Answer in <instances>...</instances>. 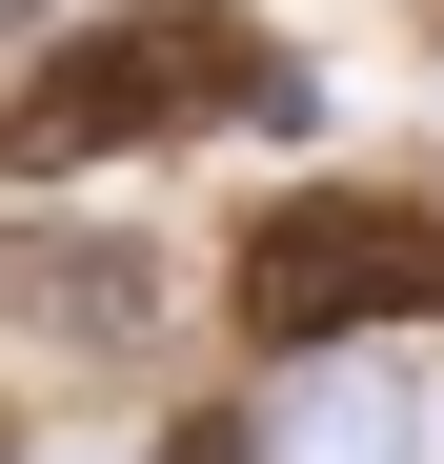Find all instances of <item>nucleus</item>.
<instances>
[{
	"instance_id": "obj_1",
	"label": "nucleus",
	"mask_w": 444,
	"mask_h": 464,
	"mask_svg": "<svg viewBox=\"0 0 444 464\" xmlns=\"http://www.w3.org/2000/svg\"><path fill=\"white\" fill-rule=\"evenodd\" d=\"M263 61L202 21V0H121V21H82L41 61L21 102H0V162L21 182H82V162H141V141H182V121H243Z\"/></svg>"
},
{
	"instance_id": "obj_2",
	"label": "nucleus",
	"mask_w": 444,
	"mask_h": 464,
	"mask_svg": "<svg viewBox=\"0 0 444 464\" xmlns=\"http://www.w3.org/2000/svg\"><path fill=\"white\" fill-rule=\"evenodd\" d=\"M444 303V222L424 202H283L263 243H243V324L283 343V363H323V343H384V324H424Z\"/></svg>"
},
{
	"instance_id": "obj_3",
	"label": "nucleus",
	"mask_w": 444,
	"mask_h": 464,
	"mask_svg": "<svg viewBox=\"0 0 444 464\" xmlns=\"http://www.w3.org/2000/svg\"><path fill=\"white\" fill-rule=\"evenodd\" d=\"M0 343L141 363L162 343V243H121V222H0Z\"/></svg>"
},
{
	"instance_id": "obj_4",
	"label": "nucleus",
	"mask_w": 444,
	"mask_h": 464,
	"mask_svg": "<svg viewBox=\"0 0 444 464\" xmlns=\"http://www.w3.org/2000/svg\"><path fill=\"white\" fill-rule=\"evenodd\" d=\"M243 464H424V383H404L384 343H323V363L243 424Z\"/></svg>"
},
{
	"instance_id": "obj_5",
	"label": "nucleus",
	"mask_w": 444,
	"mask_h": 464,
	"mask_svg": "<svg viewBox=\"0 0 444 464\" xmlns=\"http://www.w3.org/2000/svg\"><path fill=\"white\" fill-rule=\"evenodd\" d=\"M0 21H61V0H0Z\"/></svg>"
}]
</instances>
